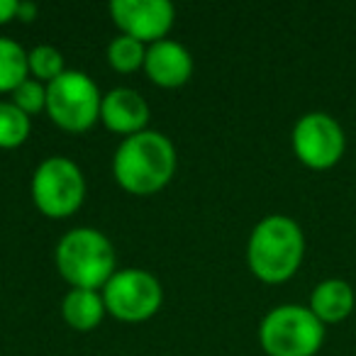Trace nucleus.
I'll list each match as a JSON object with an SVG mask.
<instances>
[{"mask_svg":"<svg viewBox=\"0 0 356 356\" xmlns=\"http://www.w3.org/2000/svg\"><path fill=\"white\" fill-rule=\"evenodd\" d=\"M56 268L74 288H105L115 273V249L98 229L76 227L56 244Z\"/></svg>","mask_w":356,"mask_h":356,"instance_id":"7ed1b4c3","label":"nucleus"},{"mask_svg":"<svg viewBox=\"0 0 356 356\" xmlns=\"http://www.w3.org/2000/svg\"><path fill=\"white\" fill-rule=\"evenodd\" d=\"M27 66H30V74L35 76L37 81H47L51 83L54 79H59L64 74V56H61L59 49L49 44H42V47H35V49L27 54Z\"/></svg>","mask_w":356,"mask_h":356,"instance_id":"f3484780","label":"nucleus"},{"mask_svg":"<svg viewBox=\"0 0 356 356\" xmlns=\"http://www.w3.org/2000/svg\"><path fill=\"white\" fill-rule=\"evenodd\" d=\"M310 310L315 312V317L322 325H325V322H341L354 310V291H351L349 283L339 281V278L322 281L320 286L312 291Z\"/></svg>","mask_w":356,"mask_h":356,"instance_id":"f8f14e48","label":"nucleus"},{"mask_svg":"<svg viewBox=\"0 0 356 356\" xmlns=\"http://www.w3.org/2000/svg\"><path fill=\"white\" fill-rule=\"evenodd\" d=\"M100 95L95 81L83 71H64L59 79L47 83V113L69 132H86L100 120Z\"/></svg>","mask_w":356,"mask_h":356,"instance_id":"39448f33","label":"nucleus"},{"mask_svg":"<svg viewBox=\"0 0 356 356\" xmlns=\"http://www.w3.org/2000/svg\"><path fill=\"white\" fill-rule=\"evenodd\" d=\"M305 254V237L296 220L268 215L254 227L247 247L249 268L264 283H283L298 271Z\"/></svg>","mask_w":356,"mask_h":356,"instance_id":"f03ea898","label":"nucleus"},{"mask_svg":"<svg viewBox=\"0 0 356 356\" xmlns=\"http://www.w3.org/2000/svg\"><path fill=\"white\" fill-rule=\"evenodd\" d=\"M27 51L10 37H0V93L15 90L27 81Z\"/></svg>","mask_w":356,"mask_h":356,"instance_id":"4468645a","label":"nucleus"},{"mask_svg":"<svg viewBox=\"0 0 356 356\" xmlns=\"http://www.w3.org/2000/svg\"><path fill=\"white\" fill-rule=\"evenodd\" d=\"M144 71L156 86L178 88L193 74V56L184 44L173 40L154 42L144 56Z\"/></svg>","mask_w":356,"mask_h":356,"instance_id":"9d476101","label":"nucleus"},{"mask_svg":"<svg viewBox=\"0 0 356 356\" xmlns=\"http://www.w3.org/2000/svg\"><path fill=\"white\" fill-rule=\"evenodd\" d=\"M144 56H147V49H144L142 42L132 40L127 35L115 37L108 47L110 66L120 74H129V71H137L139 66H144Z\"/></svg>","mask_w":356,"mask_h":356,"instance_id":"dca6fc26","label":"nucleus"},{"mask_svg":"<svg viewBox=\"0 0 356 356\" xmlns=\"http://www.w3.org/2000/svg\"><path fill=\"white\" fill-rule=\"evenodd\" d=\"M30 137V115L15 103H0V149H15Z\"/></svg>","mask_w":356,"mask_h":356,"instance_id":"2eb2a0df","label":"nucleus"},{"mask_svg":"<svg viewBox=\"0 0 356 356\" xmlns=\"http://www.w3.org/2000/svg\"><path fill=\"white\" fill-rule=\"evenodd\" d=\"M100 120L113 132L132 137L137 132H144V124L149 120V105L144 103V98L137 90L115 88L108 95H103Z\"/></svg>","mask_w":356,"mask_h":356,"instance_id":"9b49d317","label":"nucleus"},{"mask_svg":"<svg viewBox=\"0 0 356 356\" xmlns=\"http://www.w3.org/2000/svg\"><path fill=\"white\" fill-rule=\"evenodd\" d=\"M110 15L122 35L137 42H161L173 27L176 10L168 0H113Z\"/></svg>","mask_w":356,"mask_h":356,"instance_id":"1a4fd4ad","label":"nucleus"},{"mask_svg":"<svg viewBox=\"0 0 356 356\" xmlns=\"http://www.w3.org/2000/svg\"><path fill=\"white\" fill-rule=\"evenodd\" d=\"M17 0H0V25L10 22L13 17H17Z\"/></svg>","mask_w":356,"mask_h":356,"instance_id":"6ab92c4d","label":"nucleus"},{"mask_svg":"<svg viewBox=\"0 0 356 356\" xmlns=\"http://www.w3.org/2000/svg\"><path fill=\"white\" fill-rule=\"evenodd\" d=\"M32 198L47 218H69L86 198L83 173L66 156L44 159L32 176Z\"/></svg>","mask_w":356,"mask_h":356,"instance_id":"423d86ee","label":"nucleus"},{"mask_svg":"<svg viewBox=\"0 0 356 356\" xmlns=\"http://www.w3.org/2000/svg\"><path fill=\"white\" fill-rule=\"evenodd\" d=\"M35 15H37V6L35 3H20V6H17V17H20L22 22H32L35 20Z\"/></svg>","mask_w":356,"mask_h":356,"instance_id":"aec40b11","label":"nucleus"},{"mask_svg":"<svg viewBox=\"0 0 356 356\" xmlns=\"http://www.w3.org/2000/svg\"><path fill=\"white\" fill-rule=\"evenodd\" d=\"M13 103L25 115H37L47 108V88L37 79H27L13 90Z\"/></svg>","mask_w":356,"mask_h":356,"instance_id":"a211bd4d","label":"nucleus"},{"mask_svg":"<svg viewBox=\"0 0 356 356\" xmlns=\"http://www.w3.org/2000/svg\"><path fill=\"white\" fill-rule=\"evenodd\" d=\"M113 171L127 193L152 195L176 173V149L161 132L144 129L120 144L113 159Z\"/></svg>","mask_w":356,"mask_h":356,"instance_id":"f257e3e1","label":"nucleus"},{"mask_svg":"<svg viewBox=\"0 0 356 356\" xmlns=\"http://www.w3.org/2000/svg\"><path fill=\"white\" fill-rule=\"evenodd\" d=\"M105 310L122 322H144L161 307V283L142 268L115 271L103 288Z\"/></svg>","mask_w":356,"mask_h":356,"instance_id":"0eeeda50","label":"nucleus"},{"mask_svg":"<svg viewBox=\"0 0 356 356\" xmlns=\"http://www.w3.org/2000/svg\"><path fill=\"white\" fill-rule=\"evenodd\" d=\"M259 339L268 356H315L325 341V325L310 307L278 305L261 320Z\"/></svg>","mask_w":356,"mask_h":356,"instance_id":"20e7f679","label":"nucleus"},{"mask_svg":"<svg viewBox=\"0 0 356 356\" xmlns=\"http://www.w3.org/2000/svg\"><path fill=\"white\" fill-rule=\"evenodd\" d=\"M61 312L64 320L69 322L74 330L88 332L100 325L105 315V300L95 291H86V288H71L66 293L64 302H61Z\"/></svg>","mask_w":356,"mask_h":356,"instance_id":"ddd939ff","label":"nucleus"},{"mask_svg":"<svg viewBox=\"0 0 356 356\" xmlns=\"http://www.w3.org/2000/svg\"><path fill=\"white\" fill-rule=\"evenodd\" d=\"M296 156L310 168H330L344 154V129L332 115L307 113L293 127Z\"/></svg>","mask_w":356,"mask_h":356,"instance_id":"6e6552de","label":"nucleus"}]
</instances>
